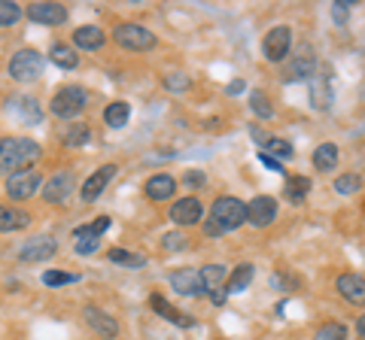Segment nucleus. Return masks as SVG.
<instances>
[{
  "label": "nucleus",
  "instance_id": "f257e3e1",
  "mask_svg": "<svg viewBox=\"0 0 365 340\" xmlns=\"http://www.w3.org/2000/svg\"><path fill=\"white\" fill-rule=\"evenodd\" d=\"M40 158V143L31 137H0V174L28 170Z\"/></svg>",
  "mask_w": 365,
  "mask_h": 340
},
{
  "label": "nucleus",
  "instance_id": "f03ea898",
  "mask_svg": "<svg viewBox=\"0 0 365 340\" xmlns=\"http://www.w3.org/2000/svg\"><path fill=\"white\" fill-rule=\"evenodd\" d=\"M210 219L216 222V228H220L222 234L225 231H235V228H241V225L247 222V203L232 198V195H222V198L213 201Z\"/></svg>",
  "mask_w": 365,
  "mask_h": 340
},
{
  "label": "nucleus",
  "instance_id": "7ed1b4c3",
  "mask_svg": "<svg viewBox=\"0 0 365 340\" xmlns=\"http://www.w3.org/2000/svg\"><path fill=\"white\" fill-rule=\"evenodd\" d=\"M86 104H88V92L83 85H64L55 92L49 110H52V116H58V119H76L79 112L86 110Z\"/></svg>",
  "mask_w": 365,
  "mask_h": 340
},
{
  "label": "nucleus",
  "instance_id": "20e7f679",
  "mask_svg": "<svg viewBox=\"0 0 365 340\" xmlns=\"http://www.w3.org/2000/svg\"><path fill=\"white\" fill-rule=\"evenodd\" d=\"M113 40H116L125 52H150L158 43V37L150 28L134 25V21H122V25L113 31Z\"/></svg>",
  "mask_w": 365,
  "mask_h": 340
},
{
  "label": "nucleus",
  "instance_id": "39448f33",
  "mask_svg": "<svg viewBox=\"0 0 365 340\" xmlns=\"http://www.w3.org/2000/svg\"><path fill=\"white\" fill-rule=\"evenodd\" d=\"M43 55L37 49H19L9 61V76L19 79V83H34V79L43 76Z\"/></svg>",
  "mask_w": 365,
  "mask_h": 340
},
{
  "label": "nucleus",
  "instance_id": "423d86ee",
  "mask_svg": "<svg viewBox=\"0 0 365 340\" xmlns=\"http://www.w3.org/2000/svg\"><path fill=\"white\" fill-rule=\"evenodd\" d=\"M40 186H43V174H40V170H34V167L19 170V174L6 176V195L13 198V201H28V198H34Z\"/></svg>",
  "mask_w": 365,
  "mask_h": 340
},
{
  "label": "nucleus",
  "instance_id": "0eeeda50",
  "mask_svg": "<svg viewBox=\"0 0 365 340\" xmlns=\"http://www.w3.org/2000/svg\"><path fill=\"white\" fill-rule=\"evenodd\" d=\"M110 216H98L91 225H83V228H76L73 237H76V255H95L98 246H101V234L110 228Z\"/></svg>",
  "mask_w": 365,
  "mask_h": 340
},
{
  "label": "nucleus",
  "instance_id": "6e6552de",
  "mask_svg": "<svg viewBox=\"0 0 365 340\" xmlns=\"http://www.w3.org/2000/svg\"><path fill=\"white\" fill-rule=\"evenodd\" d=\"M289 46H292V31L287 25H277L265 33V40H262V52H265V58L271 64H280L283 58L289 55Z\"/></svg>",
  "mask_w": 365,
  "mask_h": 340
},
{
  "label": "nucleus",
  "instance_id": "1a4fd4ad",
  "mask_svg": "<svg viewBox=\"0 0 365 340\" xmlns=\"http://www.w3.org/2000/svg\"><path fill=\"white\" fill-rule=\"evenodd\" d=\"M55 253H58V240H55L52 234H37V237H31V240L21 243L19 258L21 262H28V265H37V262L52 258Z\"/></svg>",
  "mask_w": 365,
  "mask_h": 340
},
{
  "label": "nucleus",
  "instance_id": "9d476101",
  "mask_svg": "<svg viewBox=\"0 0 365 340\" xmlns=\"http://www.w3.org/2000/svg\"><path fill=\"white\" fill-rule=\"evenodd\" d=\"M170 286H174L177 294H186V298H201V294H207V286H204V280H201V270H195V267L174 270V274H170Z\"/></svg>",
  "mask_w": 365,
  "mask_h": 340
},
{
  "label": "nucleus",
  "instance_id": "9b49d317",
  "mask_svg": "<svg viewBox=\"0 0 365 340\" xmlns=\"http://www.w3.org/2000/svg\"><path fill=\"white\" fill-rule=\"evenodd\" d=\"M277 219V201L268 195H256L253 201L247 203V222L253 228H268V225Z\"/></svg>",
  "mask_w": 365,
  "mask_h": 340
},
{
  "label": "nucleus",
  "instance_id": "f8f14e48",
  "mask_svg": "<svg viewBox=\"0 0 365 340\" xmlns=\"http://www.w3.org/2000/svg\"><path fill=\"white\" fill-rule=\"evenodd\" d=\"M73 191V174L71 170H58L49 183L43 186V201L46 203H64Z\"/></svg>",
  "mask_w": 365,
  "mask_h": 340
},
{
  "label": "nucleus",
  "instance_id": "ddd939ff",
  "mask_svg": "<svg viewBox=\"0 0 365 340\" xmlns=\"http://www.w3.org/2000/svg\"><path fill=\"white\" fill-rule=\"evenodd\" d=\"M116 174H119V167H116V164H101L95 174L86 179V186H83V201H86V203L98 201V198H101V191L110 186V179L116 176Z\"/></svg>",
  "mask_w": 365,
  "mask_h": 340
},
{
  "label": "nucleus",
  "instance_id": "4468645a",
  "mask_svg": "<svg viewBox=\"0 0 365 340\" xmlns=\"http://www.w3.org/2000/svg\"><path fill=\"white\" fill-rule=\"evenodd\" d=\"M201 213H204V207L198 198H180L174 207H170L168 216H170V222H177L180 228H186V225L201 222Z\"/></svg>",
  "mask_w": 365,
  "mask_h": 340
},
{
  "label": "nucleus",
  "instance_id": "2eb2a0df",
  "mask_svg": "<svg viewBox=\"0 0 365 340\" xmlns=\"http://www.w3.org/2000/svg\"><path fill=\"white\" fill-rule=\"evenodd\" d=\"M83 319L88 322V328H91V331H95V334H101V337H107V340L119 334V322L113 319L110 313H104V310H101V307H86V310H83Z\"/></svg>",
  "mask_w": 365,
  "mask_h": 340
},
{
  "label": "nucleus",
  "instance_id": "dca6fc26",
  "mask_svg": "<svg viewBox=\"0 0 365 340\" xmlns=\"http://www.w3.org/2000/svg\"><path fill=\"white\" fill-rule=\"evenodd\" d=\"M150 307H153L158 316H165L168 322L180 325V328H192V325H195V319H192L189 313H180V310L174 307V304H170V301L165 298V294H158V292H153V294H150Z\"/></svg>",
  "mask_w": 365,
  "mask_h": 340
},
{
  "label": "nucleus",
  "instance_id": "f3484780",
  "mask_svg": "<svg viewBox=\"0 0 365 340\" xmlns=\"http://www.w3.org/2000/svg\"><path fill=\"white\" fill-rule=\"evenodd\" d=\"M307 85H311V104H314V110H329V107H332V83H329L326 70H317L311 79H307Z\"/></svg>",
  "mask_w": 365,
  "mask_h": 340
},
{
  "label": "nucleus",
  "instance_id": "a211bd4d",
  "mask_svg": "<svg viewBox=\"0 0 365 340\" xmlns=\"http://www.w3.org/2000/svg\"><path fill=\"white\" fill-rule=\"evenodd\" d=\"M338 292L347 304H353V307H362L365 304V280L359 274H341L338 277Z\"/></svg>",
  "mask_w": 365,
  "mask_h": 340
},
{
  "label": "nucleus",
  "instance_id": "6ab92c4d",
  "mask_svg": "<svg viewBox=\"0 0 365 340\" xmlns=\"http://www.w3.org/2000/svg\"><path fill=\"white\" fill-rule=\"evenodd\" d=\"M104 43H107V33L98 25H83V28L73 31V46L83 49V52H98Z\"/></svg>",
  "mask_w": 365,
  "mask_h": 340
},
{
  "label": "nucleus",
  "instance_id": "aec40b11",
  "mask_svg": "<svg viewBox=\"0 0 365 340\" xmlns=\"http://www.w3.org/2000/svg\"><path fill=\"white\" fill-rule=\"evenodd\" d=\"M28 18L40 21V25H61V21H67V9L61 4H31Z\"/></svg>",
  "mask_w": 365,
  "mask_h": 340
},
{
  "label": "nucleus",
  "instance_id": "412c9836",
  "mask_svg": "<svg viewBox=\"0 0 365 340\" xmlns=\"http://www.w3.org/2000/svg\"><path fill=\"white\" fill-rule=\"evenodd\" d=\"M146 198L150 201H168V198H174V191H177V183H174V176H168V174H155L146 179Z\"/></svg>",
  "mask_w": 365,
  "mask_h": 340
},
{
  "label": "nucleus",
  "instance_id": "4be33fe9",
  "mask_svg": "<svg viewBox=\"0 0 365 340\" xmlns=\"http://www.w3.org/2000/svg\"><path fill=\"white\" fill-rule=\"evenodd\" d=\"M317 73V61H314V55L311 52H304V55H299L289 67H287V83H299V79H311Z\"/></svg>",
  "mask_w": 365,
  "mask_h": 340
},
{
  "label": "nucleus",
  "instance_id": "5701e85b",
  "mask_svg": "<svg viewBox=\"0 0 365 340\" xmlns=\"http://www.w3.org/2000/svg\"><path fill=\"white\" fill-rule=\"evenodd\" d=\"M28 225H31V216L25 210L0 203V231H21V228H28Z\"/></svg>",
  "mask_w": 365,
  "mask_h": 340
},
{
  "label": "nucleus",
  "instance_id": "b1692460",
  "mask_svg": "<svg viewBox=\"0 0 365 340\" xmlns=\"http://www.w3.org/2000/svg\"><path fill=\"white\" fill-rule=\"evenodd\" d=\"M253 265H237L235 270H232V277H228L225 280V294H237V292H244L247 286H250V282H253Z\"/></svg>",
  "mask_w": 365,
  "mask_h": 340
},
{
  "label": "nucleus",
  "instance_id": "393cba45",
  "mask_svg": "<svg viewBox=\"0 0 365 340\" xmlns=\"http://www.w3.org/2000/svg\"><path fill=\"white\" fill-rule=\"evenodd\" d=\"M314 167L329 174V170L338 167V146L335 143H319L314 149Z\"/></svg>",
  "mask_w": 365,
  "mask_h": 340
},
{
  "label": "nucleus",
  "instance_id": "a878e982",
  "mask_svg": "<svg viewBox=\"0 0 365 340\" xmlns=\"http://www.w3.org/2000/svg\"><path fill=\"white\" fill-rule=\"evenodd\" d=\"M128 116H131V107L125 104V100H113V104L104 110L107 128H125V124H128Z\"/></svg>",
  "mask_w": 365,
  "mask_h": 340
},
{
  "label": "nucleus",
  "instance_id": "bb28decb",
  "mask_svg": "<svg viewBox=\"0 0 365 340\" xmlns=\"http://www.w3.org/2000/svg\"><path fill=\"white\" fill-rule=\"evenodd\" d=\"M49 58L61 67V70H73V67L79 64V55L71 49V46H64V43H55L52 52H49Z\"/></svg>",
  "mask_w": 365,
  "mask_h": 340
},
{
  "label": "nucleus",
  "instance_id": "cd10ccee",
  "mask_svg": "<svg viewBox=\"0 0 365 340\" xmlns=\"http://www.w3.org/2000/svg\"><path fill=\"white\" fill-rule=\"evenodd\" d=\"M307 191H311V179L307 176H287V198L292 203H302L307 198Z\"/></svg>",
  "mask_w": 365,
  "mask_h": 340
},
{
  "label": "nucleus",
  "instance_id": "c85d7f7f",
  "mask_svg": "<svg viewBox=\"0 0 365 340\" xmlns=\"http://www.w3.org/2000/svg\"><path fill=\"white\" fill-rule=\"evenodd\" d=\"M110 262L113 265H125V267H146V255L128 253V249H110Z\"/></svg>",
  "mask_w": 365,
  "mask_h": 340
},
{
  "label": "nucleus",
  "instance_id": "c756f323",
  "mask_svg": "<svg viewBox=\"0 0 365 340\" xmlns=\"http://www.w3.org/2000/svg\"><path fill=\"white\" fill-rule=\"evenodd\" d=\"M9 110H19L21 116H25V122H31V124L40 122V107H37V100H34V97H13Z\"/></svg>",
  "mask_w": 365,
  "mask_h": 340
},
{
  "label": "nucleus",
  "instance_id": "7c9ffc66",
  "mask_svg": "<svg viewBox=\"0 0 365 340\" xmlns=\"http://www.w3.org/2000/svg\"><path fill=\"white\" fill-rule=\"evenodd\" d=\"M201 280H204V286H207V292H210V289L220 286L222 280H228V270L222 265H207V267H201Z\"/></svg>",
  "mask_w": 365,
  "mask_h": 340
},
{
  "label": "nucleus",
  "instance_id": "2f4dec72",
  "mask_svg": "<svg viewBox=\"0 0 365 340\" xmlns=\"http://www.w3.org/2000/svg\"><path fill=\"white\" fill-rule=\"evenodd\" d=\"M91 140V131L86 128V124H71L64 134V143L71 146V149H76V146H86Z\"/></svg>",
  "mask_w": 365,
  "mask_h": 340
},
{
  "label": "nucleus",
  "instance_id": "473e14b6",
  "mask_svg": "<svg viewBox=\"0 0 365 340\" xmlns=\"http://www.w3.org/2000/svg\"><path fill=\"white\" fill-rule=\"evenodd\" d=\"M362 188V176L359 174H341L335 179V191L338 195H353V191Z\"/></svg>",
  "mask_w": 365,
  "mask_h": 340
},
{
  "label": "nucleus",
  "instance_id": "72a5a7b5",
  "mask_svg": "<svg viewBox=\"0 0 365 340\" xmlns=\"http://www.w3.org/2000/svg\"><path fill=\"white\" fill-rule=\"evenodd\" d=\"M19 18H21L19 4H13V0H0V28H13Z\"/></svg>",
  "mask_w": 365,
  "mask_h": 340
},
{
  "label": "nucleus",
  "instance_id": "f704fd0d",
  "mask_svg": "<svg viewBox=\"0 0 365 340\" xmlns=\"http://www.w3.org/2000/svg\"><path fill=\"white\" fill-rule=\"evenodd\" d=\"M250 107H253V112L259 119H271L274 116V107H271V100L265 92H253L250 95Z\"/></svg>",
  "mask_w": 365,
  "mask_h": 340
},
{
  "label": "nucleus",
  "instance_id": "c9c22d12",
  "mask_svg": "<svg viewBox=\"0 0 365 340\" xmlns=\"http://www.w3.org/2000/svg\"><path fill=\"white\" fill-rule=\"evenodd\" d=\"M344 337H347V328L341 325V322H326V325H319L317 334H314V340H344Z\"/></svg>",
  "mask_w": 365,
  "mask_h": 340
},
{
  "label": "nucleus",
  "instance_id": "e433bc0d",
  "mask_svg": "<svg viewBox=\"0 0 365 340\" xmlns=\"http://www.w3.org/2000/svg\"><path fill=\"white\" fill-rule=\"evenodd\" d=\"M262 152H274V155H277V161H280V158H292L295 155V149H292V143L289 140H280V137H271L268 140V146H265V149H262Z\"/></svg>",
  "mask_w": 365,
  "mask_h": 340
},
{
  "label": "nucleus",
  "instance_id": "4c0bfd02",
  "mask_svg": "<svg viewBox=\"0 0 365 340\" xmlns=\"http://www.w3.org/2000/svg\"><path fill=\"white\" fill-rule=\"evenodd\" d=\"M189 85H192V79L186 73H168L165 76V88H168V92H174V95L189 92Z\"/></svg>",
  "mask_w": 365,
  "mask_h": 340
},
{
  "label": "nucleus",
  "instance_id": "58836bf2",
  "mask_svg": "<svg viewBox=\"0 0 365 340\" xmlns=\"http://www.w3.org/2000/svg\"><path fill=\"white\" fill-rule=\"evenodd\" d=\"M76 280H79L76 274H64V270H46L43 274L46 286H67V282H76Z\"/></svg>",
  "mask_w": 365,
  "mask_h": 340
},
{
  "label": "nucleus",
  "instance_id": "ea45409f",
  "mask_svg": "<svg viewBox=\"0 0 365 340\" xmlns=\"http://www.w3.org/2000/svg\"><path fill=\"white\" fill-rule=\"evenodd\" d=\"M162 243H165L168 253H180V249H186V246H189V240H186V234H182V231H170V234H165V237H162Z\"/></svg>",
  "mask_w": 365,
  "mask_h": 340
},
{
  "label": "nucleus",
  "instance_id": "a19ab883",
  "mask_svg": "<svg viewBox=\"0 0 365 340\" xmlns=\"http://www.w3.org/2000/svg\"><path fill=\"white\" fill-rule=\"evenodd\" d=\"M250 137H253V140H256V143L262 146V149H265V146H268V140H271V137H268V134H265V131H262V128H259V124H250Z\"/></svg>",
  "mask_w": 365,
  "mask_h": 340
},
{
  "label": "nucleus",
  "instance_id": "79ce46f5",
  "mask_svg": "<svg viewBox=\"0 0 365 340\" xmlns=\"http://www.w3.org/2000/svg\"><path fill=\"white\" fill-rule=\"evenodd\" d=\"M259 161L265 164L268 170H277V174H283V164L277 161V158H271V155H265V152H259Z\"/></svg>",
  "mask_w": 365,
  "mask_h": 340
},
{
  "label": "nucleus",
  "instance_id": "37998d69",
  "mask_svg": "<svg viewBox=\"0 0 365 340\" xmlns=\"http://www.w3.org/2000/svg\"><path fill=\"white\" fill-rule=\"evenodd\" d=\"M207 294H210V301L216 304V307H222V304H225V298H228V294H225L222 289H210Z\"/></svg>",
  "mask_w": 365,
  "mask_h": 340
},
{
  "label": "nucleus",
  "instance_id": "c03bdc74",
  "mask_svg": "<svg viewBox=\"0 0 365 340\" xmlns=\"http://www.w3.org/2000/svg\"><path fill=\"white\" fill-rule=\"evenodd\" d=\"M225 92H228V95H241V92H244V79H235V83H228Z\"/></svg>",
  "mask_w": 365,
  "mask_h": 340
},
{
  "label": "nucleus",
  "instance_id": "a18cd8bd",
  "mask_svg": "<svg viewBox=\"0 0 365 340\" xmlns=\"http://www.w3.org/2000/svg\"><path fill=\"white\" fill-rule=\"evenodd\" d=\"M186 183H189V186H201V183H204V176L198 174V170H189V176H186Z\"/></svg>",
  "mask_w": 365,
  "mask_h": 340
},
{
  "label": "nucleus",
  "instance_id": "49530a36",
  "mask_svg": "<svg viewBox=\"0 0 365 340\" xmlns=\"http://www.w3.org/2000/svg\"><path fill=\"white\" fill-rule=\"evenodd\" d=\"M356 334H359V337L365 340V313H362L359 319H356Z\"/></svg>",
  "mask_w": 365,
  "mask_h": 340
}]
</instances>
